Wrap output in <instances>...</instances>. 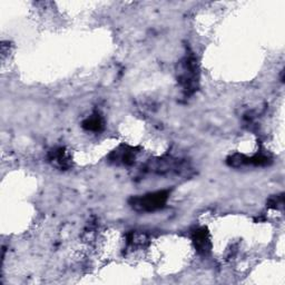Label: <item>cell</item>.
Segmentation results:
<instances>
[{"label":"cell","mask_w":285,"mask_h":285,"mask_svg":"<svg viewBox=\"0 0 285 285\" xmlns=\"http://www.w3.org/2000/svg\"><path fill=\"white\" fill-rule=\"evenodd\" d=\"M169 193L167 191L156 192L144 196H137L131 200V205L138 212H154L162 209L166 204Z\"/></svg>","instance_id":"obj_1"},{"label":"cell","mask_w":285,"mask_h":285,"mask_svg":"<svg viewBox=\"0 0 285 285\" xmlns=\"http://www.w3.org/2000/svg\"><path fill=\"white\" fill-rule=\"evenodd\" d=\"M179 81L186 91H193L198 82L196 64L193 58H186L183 63L182 71L179 75Z\"/></svg>","instance_id":"obj_2"},{"label":"cell","mask_w":285,"mask_h":285,"mask_svg":"<svg viewBox=\"0 0 285 285\" xmlns=\"http://www.w3.org/2000/svg\"><path fill=\"white\" fill-rule=\"evenodd\" d=\"M49 160L56 167L61 169H66L70 166V157L63 147L53 149L49 154Z\"/></svg>","instance_id":"obj_3"},{"label":"cell","mask_w":285,"mask_h":285,"mask_svg":"<svg viewBox=\"0 0 285 285\" xmlns=\"http://www.w3.org/2000/svg\"><path fill=\"white\" fill-rule=\"evenodd\" d=\"M113 156H114V160H115L116 163L128 165L133 163V160L135 158V153L133 148L128 146H122L121 148H118L117 151L114 152Z\"/></svg>","instance_id":"obj_4"},{"label":"cell","mask_w":285,"mask_h":285,"mask_svg":"<svg viewBox=\"0 0 285 285\" xmlns=\"http://www.w3.org/2000/svg\"><path fill=\"white\" fill-rule=\"evenodd\" d=\"M194 242L199 251L203 252V253L210 251V247H211L210 236H209V233L205 231V229H200L198 231H195Z\"/></svg>","instance_id":"obj_5"},{"label":"cell","mask_w":285,"mask_h":285,"mask_svg":"<svg viewBox=\"0 0 285 285\" xmlns=\"http://www.w3.org/2000/svg\"><path fill=\"white\" fill-rule=\"evenodd\" d=\"M82 127L90 132H100L104 127V121L100 115H92L82 123Z\"/></svg>","instance_id":"obj_6"},{"label":"cell","mask_w":285,"mask_h":285,"mask_svg":"<svg viewBox=\"0 0 285 285\" xmlns=\"http://www.w3.org/2000/svg\"><path fill=\"white\" fill-rule=\"evenodd\" d=\"M268 204L271 207H274V209H276L278 207V205H282L283 204V198L282 196H276V198H272L269 200Z\"/></svg>","instance_id":"obj_7"}]
</instances>
